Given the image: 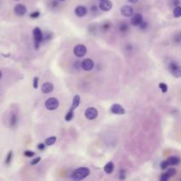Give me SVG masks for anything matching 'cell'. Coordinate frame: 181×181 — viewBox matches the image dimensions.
Here are the masks:
<instances>
[{"instance_id":"cell-17","label":"cell","mask_w":181,"mask_h":181,"mask_svg":"<svg viewBox=\"0 0 181 181\" xmlns=\"http://www.w3.org/2000/svg\"><path fill=\"white\" fill-rule=\"evenodd\" d=\"M113 170H114V164H113L112 162H109L107 164H105V166H104V171H105L107 174H110V173H112Z\"/></svg>"},{"instance_id":"cell-27","label":"cell","mask_w":181,"mask_h":181,"mask_svg":"<svg viewBox=\"0 0 181 181\" xmlns=\"http://www.w3.org/2000/svg\"><path fill=\"white\" fill-rule=\"evenodd\" d=\"M160 167H161V169H162V170H165V169H167V168L169 167V164H168V163L166 162V160L161 163Z\"/></svg>"},{"instance_id":"cell-9","label":"cell","mask_w":181,"mask_h":181,"mask_svg":"<svg viewBox=\"0 0 181 181\" xmlns=\"http://www.w3.org/2000/svg\"><path fill=\"white\" fill-rule=\"evenodd\" d=\"M110 111L113 113V114H117V115H123L126 113V110L125 109L117 103H115L111 106L110 108Z\"/></svg>"},{"instance_id":"cell-36","label":"cell","mask_w":181,"mask_h":181,"mask_svg":"<svg viewBox=\"0 0 181 181\" xmlns=\"http://www.w3.org/2000/svg\"><path fill=\"white\" fill-rule=\"evenodd\" d=\"M45 145L46 144H44V143H40V144H38V148L40 149V150H43L44 148H45Z\"/></svg>"},{"instance_id":"cell-7","label":"cell","mask_w":181,"mask_h":181,"mask_svg":"<svg viewBox=\"0 0 181 181\" xmlns=\"http://www.w3.org/2000/svg\"><path fill=\"white\" fill-rule=\"evenodd\" d=\"M94 61L90 58H85L81 61V68L84 71H90L94 68Z\"/></svg>"},{"instance_id":"cell-38","label":"cell","mask_w":181,"mask_h":181,"mask_svg":"<svg viewBox=\"0 0 181 181\" xmlns=\"http://www.w3.org/2000/svg\"><path fill=\"white\" fill-rule=\"evenodd\" d=\"M127 1L129 3H131V4H135V3H137L139 1V0H127Z\"/></svg>"},{"instance_id":"cell-30","label":"cell","mask_w":181,"mask_h":181,"mask_svg":"<svg viewBox=\"0 0 181 181\" xmlns=\"http://www.w3.org/2000/svg\"><path fill=\"white\" fill-rule=\"evenodd\" d=\"M119 178L120 179H125L126 178V171H125V170H121V171H120Z\"/></svg>"},{"instance_id":"cell-16","label":"cell","mask_w":181,"mask_h":181,"mask_svg":"<svg viewBox=\"0 0 181 181\" xmlns=\"http://www.w3.org/2000/svg\"><path fill=\"white\" fill-rule=\"evenodd\" d=\"M9 123L11 126H15L18 123V116L15 113H12L10 115V118H9Z\"/></svg>"},{"instance_id":"cell-39","label":"cell","mask_w":181,"mask_h":181,"mask_svg":"<svg viewBox=\"0 0 181 181\" xmlns=\"http://www.w3.org/2000/svg\"><path fill=\"white\" fill-rule=\"evenodd\" d=\"M96 6H93L92 7H91V11H93V12H96Z\"/></svg>"},{"instance_id":"cell-41","label":"cell","mask_w":181,"mask_h":181,"mask_svg":"<svg viewBox=\"0 0 181 181\" xmlns=\"http://www.w3.org/2000/svg\"><path fill=\"white\" fill-rule=\"evenodd\" d=\"M58 1H65V0H58Z\"/></svg>"},{"instance_id":"cell-19","label":"cell","mask_w":181,"mask_h":181,"mask_svg":"<svg viewBox=\"0 0 181 181\" xmlns=\"http://www.w3.org/2000/svg\"><path fill=\"white\" fill-rule=\"evenodd\" d=\"M119 30H120V32H122V33H125L127 31V29H128V25L127 23L126 22H121L119 24Z\"/></svg>"},{"instance_id":"cell-29","label":"cell","mask_w":181,"mask_h":181,"mask_svg":"<svg viewBox=\"0 0 181 181\" xmlns=\"http://www.w3.org/2000/svg\"><path fill=\"white\" fill-rule=\"evenodd\" d=\"M168 179H170V177H169L166 173H164V174L161 176V178H160V180H161V181H167Z\"/></svg>"},{"instance_id":"cell-20","label":"cell","mask_w":181,"mask_h":181,"mask_svg":"<svg viewBox=\"0 0 181 181\" xmlns=\"http://www.w3.org/2000/svg\"><path fill=\"white\" fill-rule=\"evenodd\" d=\"M73 115H74V110L70 109V110H68V112L66 113V117H65L66 121H70V120H72L73 117Z\"/></svg>"},{"instance_id":"cell-5","label":"cell","mask_w":181,"mask_h":181,"mask_svg":"<svg viewBox=\"0 0 181 181\" xmlns=\"http://www.w3.org/2000/svg\"><path fill=\"white\" fill-rule=\"evenodd\" d=\"M98 116V110L94 107H89L85 111V117L88 120H93Z\"/></svg>"},{"instance_id":"cell-23","label":"cell","mask_w":181,"mask_h":181,"mask_svg":"<svg viewBox=\"0 0 181 181\" xmlns=\"http://www.w3.org/2000/svg\"><path fill=\"white\" fill-rule=\"evenodd\" d=\"M176 172H177V171H176L175 168H169L165 173H166V174L170 177V178H171V177H173V176L176 174Z\"/></svg>"},{"instance_id":"cell-37","label":"cell","mask_w":181,"mask_h":181,"mask_svg":"<svg viewBox=\"0 0 181 181\" xmlns=\"http://www.w3.org/2000/svg\"><path fill=\"white\" fill-rule=\"evenodd\" d=\"M80 68H81V62H75L74 63V67L77 69L78 67H80Z\"/></svg>"},{"instance_id":"cell-4","label":"cell","mask_w":181,"mask_h":181,"mask_svg":"<svg viewBox=\"0 0 181 181\" xmlns=\"http://www.w3.org/2000/svg\"><path fill=\"white\" fill-rule=\"evenodd\" d=\"M58 105H59V102L55 97H50V98L47 99L45 102V107L49 110H54L57 109Z\"/></svg>"},{"instance_id":"cell-33","label":"cell","mask_w":181,"mask_h":181,"mask_svg":"<svg viewBox=\"0 0 181 181\" xmlns=\"http://www.w3.org/2000/svg\"><path fill=\"white\" fill-rule=\"evenodd\" d=\"M38 80H39L38 77H36V78L34 79V83H33V86H34V87H35V88H37V87H38Z\"/></svg>"},{"instance_id":"cell-13","label":"cell","mask_w":181,"mask_h":181,"mask_svg":"<svg viewBox=\"0 0 181 181\" xmlns=\"http://www.w3.org/2000/svg\"><path fill=\"white\" fill-rule=\"evenodd\" d=\"M142 21H143V20H142V15H141L140 13H136V14H134V15L133 16V18H132V20H131V24H132L133 26L137 27V26H140V24Z\"/></svg>"},{"instance_id":"cell-10","label":"cell","mask_w":181,"mask_h":181,"mask_svg":"<svg viewBox=\"0 0 181 181\" xmlns=\"http://www.w3.org/2000/svg\"><path fill=\"white\" fill-rule=\"evenodd\" d=\"M120 13L124 17H132L133 15V9L129 6H124L120 9Z\"/></svg>"},{"instance_id":"cell-22","label":"cell","mask_w":181,"mask_h":181,"mask_svg":"<svg viewBox=\"0 0 181 181\" xmlns=\"http://www.w3.org/2000/svg\"><path fill=\"white\" fill-rule=\"evenodd\" d=\"M173 15L175 18L181 17V6H176L173 10Z\"/></svg>"},{"instance_id":"cell-1","label":"cell","mask_w":181,"mask_h":181,"mask_svg":"<svg viewBox=\"0 0 181 181\" xmlns=\"http://www.w3.org/2000/svg\"><path fill=\"white\" fill-rule=\"evenodd\" d=\"M90 174V171L87 167H80L73 171L71 174V178L73 180H81L87 178Z\"/></svg>"},{"instance_id":"cell-21","label":"cell","mask_w":181,"mask_h":181,"mask_svg":"<svg viewBox=\"0 0 181 181\" xmlns=\"http://www.w3.org/2000/svg\"><path fill=\"white\" fill-rule=\"evenodd\" d=\"M57 140V137L55 136H51V137H49L48 139H46L45 140V144L46 146H50V145H53Z\"/></svg>"},{"instance_id":"cell-26","label":"cell","mask_w":181,"mask_h":181,"mask_svg":"<svg viewBox=\"0 0 181 181\" xmlns=\"http://www.w3.org/2000/svg\"><path fill=\"white\" fill-rule=\"evenodd\" d=\"M24 155L27 157H33L35 156V152L31 151V150H26L24 152Z\"/></svg>"},{"instance_id":"cell-42","label":"cell","mask_w":181,"mask_h":181,"mask_svg":"<svg viewBox=\"0 0 181 181\" xmlns=\"http://www.w3.org/2000/svg\"><path fill=\"white\" fill-rule=\"evenodd\" d=\"M16 1H18V0H16Z\"/></svg>"},{"instance_id":"cell-18","label":"cell","mask_w":181,"mask_h":181,"mask_svg":"<svg viewBox=\"0 0 181 181\" xmlns=\"http://www.w3.org/2000/svg\"><path fill=\"white\" fill-rule=\"evenodd\" d=\"M80 96H75L74 97H73V104H72V107H71V109H73V110H75V109H77V107L79 106V104H80Z\"/></svg>"},{"instance_id":"cell-14","label":"cell","mask_w":181,"mask_h":181,"mask_svg":"<svg viewBox=\"0 0 181 181\" xmlns=\"http://www.w3.org/2000/svg\"><path fill=\"white\" fill-rule=\"evenodd\" d=\"M74 13H75V15H77L78 17H84L87 13V10L85 6H79L75 8L74 10Z\"/></svg>"},{"instance_id":"cell-35","label":"cell","mask_w":181,"mask_h":181,"mask_svg":"<svg viewBox=\"0 0 181 181\" xmlns=\"http://www.w3.org/2000/svg\"><path fill=\"white\" fill-rule=\"evenodd\" d=\"M175 41H176L177 43H181V32H180L179 34H178V35L176 36Z\"/></svg>"},{"instance_id":"cell-2","label":"cell","mask_w":181,"mask_h":181,"mask_svg":"<svg viewBox=\"0 0 181 181\" xmlns=\"http://www.w3.org/2000/svg\"><path fill=\"white\" fill-rule=\"evenodd\" d=\"M169 71L175 78L181 77V66L178 65L176 61H171L169 64Z\"/></svg>"},{"instance_id":"cell-32","label":"cell","mask_w":181,"mask_h":181,"mask_svg":"<svg viewBox=\"0 0 181 181\" xmlns=\"http://www.w3.org/2000/svg\"><path fill=\"white\" fill-rule=\"evenodd\" d=\"M180 4V0H171V6H178V5Z\"/></svg>"},{"instance_id":"cell-25","label":"cell","mask_w":181,"mask_h":181,"mask_svg":"<svg viewBox=\"0 0 181 181\" xmlns=\"http://www.w3.org/2000/svg\"><path fill=\"white\" fill-rule=\"evenodd\" d=\"M12 159H13V151H10V152L8 153L6 158V164H9L11 163Z\"/></svg>"},{"instance_id":"cell-34","label":"cell","mask_w":181,"mask_h":181,"mask_svg":"<svg viewBox=\"0 0 181 181\" xmlns=\"http://www.w3.org/2000/svg\"><path fill=\"white\" fill-rule=\"evenodd\" d=\"M147 22L142 21V22L140 24V28H141V29H145V28H147Z\"/></svg>"},{"instance_id":"cell-40","label":"cell","mask_w":181,"mask_h":181,"mask_svg":"<svg viewBox=\"0 0 181 181\" xmlns=\"http://www.w3.org/2000/svg\"><path fill=\"white\" fill-rule=\"evenodd\" d=\"M1 77H2V73L0 72V79H1Z\"/></svg>"},{"instance_id":"cell-31","label":"cell","mask_w":181,"mask_h":181,"mask_svg":"<svg viewBox=\"0 0 181 181\" xmlns=\"http://www.w3.org/2000/svg\"><path fill=\"white\" fill-rule=\"evenodd\" d=\"M40 161H41V157H36V158H35L34 160H32V161H31V163H30V164H31L32 165H35V164H38Z\"/></svg>"},{"instance_id":"cell-15","label":"cell","mask_w":181,"mask_h":181,"mask_svg":"<svg viewBox=\"0 0 181 181\" xmlns=\"http://www.w3.org/2000/svg\"><path fill=\"white\" fill-rule=\"evenodd\" d=\"M166 162L168 163L169 166H174V165H177V164H179L180 159H179L178 157L173 156V157H170L166 160Z\"/></svg>"},{"instance_id":"cell-28","label":"cell","mask_w":181,"mask_h":181,"mask_svg":"<svg viewBox=\"0 0 181 181\" xmlns=\"http://www.w3.org/2000/svg\"><path fill=\"white\" fill-rule=\"evenodd\" d=\"M39 16H40L39 12H34V13H32L31 14H30V18H32V19H37Z\"/></svg>"},{"instance_id":"cell-24","label":"cell","mask_w":181,"mask_h":181,"mask_svg":"<svg viewBox=\"0 0 181 181\" xmlns=\"http://www.w3.org/2000/svg\"><path fill=\"white\" fill-rule=\"evenodd\" d=\"M159 87H160V89L162 90V92H164V93H166L167 92V90H168V86L165 84V83H160L159 84Z\"/></svg>"},{"instance_id":"cell-11","label":"cell","mask_w":181,"mask_h":181,"mask_svg":"<svg viewBox=\"0 0 181 181\" xmlns=\"http://www.w3.org/2000/svg\"><path fill=\"white\" fill-rule=\"evenodd\" d=\"M14 13L17 16H23L27 13V7L22 4H19L14 7Z\"/></svg>"},{"instance_id":"cell-8","label":"cell","mask_w":181,"mask_h":181,"mask_svg":"<svg viewBox=\"0 0 181 181\" xmlns=\"http://www.w3.org/2000/svg\"><path fill=\"white\" fill-rule=\"evenodd\" d=\"M99 8L103 12H108L112 8V3L110 0H101L99 3Z\"/></svg>"},{"instance_id":"cell-6","label":"cell","mask_w":181,"mask_h":181,"mask_svg":"<svg viewBox=\"0 0 181 181\" xmlns=\"http://www.w3.org/2000/svg\"><path fill=\"white\" fill-rule=\"evenodd\" d=\"M73 53L76 57H82L86 55L87 53V48L83 44H77L73 48Z\"/></svg>"},{"instance_id":"cell-12","label":"cell","mask_w":181,"mask_h":181,"mask_svg":"<svg viewBox=\"0 0 181 181\" xmlns=\"http://www.w3.org/2000/svg\"><path fill=\"white\" fill-rule=\"evenodd\" d=\"M53 89H54V86L50 82H45L42 86V92L44 93V94L51 93L53 91Z\"/></svg>"},{"instance_id":"cell-3","label":"cell","mask_w":181,"mask_h":181,"mask_svg":"<svg viewBox=\"0 0 181 181\" xmlns=\"http://www.w3.org/2000/svg\"><path fill=\"white\" fill-rule=\"evenodd\" d=\"M33 36H34V39H35V46H36V49H38L39 48V45L42 43L43 38V35L42 30L39 27H36L33 30Z\"/></svg>"}]
</instances>
